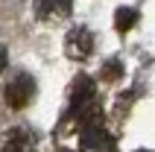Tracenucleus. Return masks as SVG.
Masks as SVG:
<instances>
[{"mask_svg": "<svg viewBox=\"0 0 155 152\" xmlns=\"http://www.w3.org/2000/svg\"><path fill=\"white\" fill-rule=\"evenodd\" d=\"M6 68V47H3V44H0V70Z\"/></svg>", "mask_w": 155, "mask_h": 152, "instance_id": "1a4fd4ad", "label": "nucleus"}, {"mask_svg": "<svg viewBox=\"0 0 155 152\" xmlns=\"http://www.w3.org/2000/svg\"><path fill=\"white\" fill-rule=\"evenodd\" d=\"M135 21H138V12H135V9H117V12H114V24H117V29H120V32H129L132 26H135Z\"/></svg>", "mask_w": 155, "mask_h": 152, "instance_id": "0eeeda50", "label": "nucleus"}, {"mask_svg": "<svg viewBox=\"0 0 155 152\" xmlns=\"http://www.w3.org/2000/svg\"><path fill=\"white\" fill-rule=\"evenodd\" d=\"M35 12H38V18L59 21V18L70 15V0H35Z\"/></svg>", "mask_w": 155, "mask_h": 152, "instance_id": "39448f33", "label": "nucleus"}, {"mask_svg": "<svg viewBox=\"0 0 155 152\" xmlns=\"http://www.w3.org/2000/svg\"><path fill=\"white\" fill-rule=\"evenodd\" d=\"M91 97H94V82L88 76H76V82H73V111H79Z\"/></svg>", "mask_w": 155, "mask_h": 152, "instance_id": "423d86ee", "label": "nucleus"}, {"mask_svg": "<svg viewBox=\"0 0 155 152\" xmlns=\"http://www.w3.org/2000/svg\"><path fill=\"white\" fill-rule=\"evenodd\" d=\"M111 149V140L100 126H88L82 132V152H108Z\"/></svg>", "mask_w": 155, "mask_h": 152, "instance_id": "7ed1b4c3", "label": "nucleus"}, {"mask_svg": "<svg viewBox=\"0 0 155 152\" xmlns=\"http://www.w3.org/2000/svg\"><path fill=\"white\" fill-rule=\"evenodd\" d=\"M3 152H32V135L21 126L9 129L6 140H3Z\"/></svg>", "mask_w": 155, "mask_h": 152, "instance_id": "20e7f679", "label": "nucleus"}, {"mask_svg": "<svg viewBox=\"0 0 155 152\" xmlns=\"http://www.w3.org/2000/svg\"><path fill=\"white\" fill-rule=\"evenodd\" d=\"M105 76H120V64H108L105 68Z\"/></svg>", "mask_w": 155, "mask_h": 152, "instance_id": "6e6552de", "label": "nucleus"}, {"mask_svg": "<svg viewBox=\"0 0 155 152\" xmlns=\"http://www.w3.org/2000/svg\"><path fill=\"white\" fill-rule=\"evenodd\" d=\"M135 152H149V149H135Z\"/></svg>", "mask_w": 155, "mask_h": 152, "instance_id": "9d476101", "label": "nucleus"}, {"mask_svg": "<svg viewBox=\"0 0 155 152\" xmlns=\"http://www.w3.org/2000/svg\"><path fill=\"white\" fill-rule=\"evenodd\" d=\"M91 50H94V35L88 32L85 26H76V29L68 32L64 53H68L70 59H85V56H91Z\"/></svg>", "mask_w": 155, "mask_h": 152, "instance_id": "f03ea898", "label": "nucleus"}, {"mask_svg": "<svg viewBox=\"0 0 155 152\" xmlns=\"http://www.w3.org/2000/svg\"><path fill=\"white\" fill-rule=\"evenodd\" d=\"M32 94H35V82H32V76H26V73L12 76V82L6 85V102L12 108H24L26 102L32 100Z\"/></svg>", "mask_w": 155, "mask_h": 152, "instance_id": "f257e3e1", "label": "nucleus"}]
</instances>
